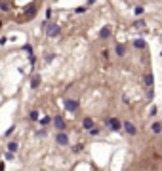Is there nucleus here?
<instances>
[{
    "label": "nucleus",
    "mask_w": 162,
    "mask_h": 171,
    "mask_svg": "<svg viewBox=\"0 0 162 171\" xmlns=\"http://www.w3.org/2000/svg\"><path fill=\"white\" fill-rule=\"evenodd\" d=\"M57 142L61 146H65V145H69V137H67V133H63V131H59L57 133Z\"/></svg>",
    "instance_id": "obj_5"
},
{
    "label": "nucleus",
    "mask_w": 162,
    "mask_h": 171,
    "mask_svg": "<svg viewBox=\"0 0 162 171\" xmlns=\"http://www.w3.org/2000/svg\"><path fill=\"white\" fill-rule=\"evenodd\" d=\"M29 118H31V120H38V112H36V110H33Z\"/></svg>",
    "instance_id": "obj_19"
},
{
    "label": "nucleus",
    "mask_w": 162,
    "mask_h": 171,
    "mask_svg": "<svg viewBox=\"0 0 162 171\" xmlns=\"http://www.w3.org/2000/svg\"><path fill=\"white\" fill-rule=\"evenodd\" d=\"M109 36H111V29H109V27H103L101 31H99V38L105 40V38H109Z\"/></svg>",
    "instance_id": "obj_8"
},
{
    "label": "nucleus",
    "mask_w": 162,
    "mask_h": 171,
    "mask_svg": "<svg viewBox=\"0 0 162 171\" xmlns=\"http://www.w3.org/2000/svg\"><path fill=\"white\" fill-rule=\"evenodd\" d=\"M40 80H42L40 74H34V76L31 78V88H33V89H36L38 86H40Z\"/></svg>",
    "instance_id": "obj_7"
},
{
    "label": "nucleus",
    "mask_w": 162,
    "mask_h": 171,
    "mask_svg": "<svg viewBox=\"0 0 162 171\" xmlns=\"http://www.w3.org/2000/svg\"><path fill=\"white\" fill-rule=\"evenodd\" d=\"M90 135H91V137H97V135H99V129H97V127H90Z\"/></svg>",
    "instance_id": "obj_14"
},
{
    "label": "nucleus",
    "mask_w": 162,
    "mask_h": 171,
    "mask_svg": "<svg viewBox=\"0 0 162 171\" xmlns=\"http://www.w3.org/2000/svg\"><path fill=\"white\" fill-rule=\"evenodd\" d=\"M145 84L147 88H153V74H145Z\"/></svg>",
    "instance_id": "obj_12"
},
{
    "label": "nucleus",
    "mask_w": 162,
    "mask_h": 171,
    "mask_svg": "<svg viewBox=\"0 0 162 171\" xmlns=\"http://www.w3.org/2000/svg\"><path fill=\"white\" fill-rule=\"evenodd\" d=\"M82 148H84V145H76V146L73 148V150H74V152H80V150H82Z\"/></svg>",
    "instance_id": "obj_22"
},
{
    "label": "nucleus",
    "mask_w": 162,
    "mask_h": 171,
    "mask_svg": "<svg viewBox=\"0 0 162 171\" xmlns=\"http://www.w3.org/2000/svg\"><path fill=\"white\" fill-rule=\"evenodd\" d=\"M94 2H97V0H88V4H94Z\"/></svg>",
    "instance_id": "obj_26"
},
{
    "label": "nucleus",
    "mask_w": 162,
    "mask_h": 171,
    "mask_svg": "<svg viewBox=\"0 0 162 171\" xmlns=\"http://www.w3.org/2000/svg\"><path fill=\"white\" fill-rule=\"evenodd\" d=\"M74 12H76V13H86V8H84V6H80V8H76Z\"/></svg>",
    "instance_id": "obj_20"
},
{
    "label": "nucleus",
    "mask_w": 162,
    "mask_h": 171,
    "mask_svg": "<svg viewBox=\"0 0 162 171\" xmlns=\"http://www.w3.org/2000/svg\"><path fill=\"white\" fill-rule=\"evenodd\" d=\"M53 124H55V127H57L59 131L65 129V120H63L61 116H55V118H53Z\"/></svg>",
    "instance_id": "obj_6"
},
{
    "label": "nucleus",
    "mask_w": 162,
    "mask_h": 171,
    "mask_svg": "<svg viewBox=\"0 0 162 171\" xmlns=\"http://www.w3.org/2000/svg\"><path fill=\"white\" fill-rule=\"evenodd\" d=\"M63 105H65V109L71 110V112H76V110H78V101H74V99H65V101H63Z\"/></svg>",
    "instance_id": "obj_2"
},
{
    "label": "nucleus",
    "mask_w": 162,
    "mask_h": 171,
    "mask_svg": "<svg viewBox=\"0 0 162 171\" xmlns=\"http://www.w3.org/2000/svg\"><path fill=\"white\" fill-rule=\"evenodd\" d=\"M160 146H162V145H160Z\"/></svg>",
    "instance_id": "obj_28"
},
{
    "label": "nucleus",
    "mask_w": 162,
    "mask_h": 171,
    "mask_svg": "<svg viewBox=\"0 0 162 171\" xmlns=\"http://www.w3.org/2000/svg\"><path fill=\"white\" fill-rule=\"evenodd\" d=\"M53 61V55H46V63H52Z\"/></svg>",
    "instance_id": "obj_25"
},
{
    "label": "nucleus",
    "mask_w": 162,
    "mask_h": 171,
    "mask_svg": "<svg viewBox=\"0 0 162 171\" xmlns=\"http://www.w3.org/2000/svg\"><path fill=\"white\" fill-rule=\"evenodd\" d=\"M34 13H36V10H34V6H33V8H29V12H27V17H31V15H34Z\"/></svg>",
    "instance_id": "obj_18"
},
{
    "label": "nucleus",
    "mask_w": 162,
    "mask_h": 171,
    "mask_svg": "<svg viewBox=\"0 0 162 171\" xmlns=\"http://www.w3.org/2000/svg\"><path fill=\"white\" fill-rule=\"evenodd\" d=\"M0 29H2V21H0Z\"/></svg>",
    "instance_id": "obj_27"
},
{
    "label": "nucleus",
    "mask_w": 162,
    "mask_h": 171,
    "mask_svg": "<svg viewBox=\"0 0 162 171\" xmlns=\"http://www.w3.org/2000/svg\"><path fill=\"white\" fill-rule=\"evenodd\" d=\"M122 127H124V131L128 133V135H136V133H137V129H136V126H133L132 122H128V120H126V122L122 124Z\"/></svg>",
    "instance_id": "obj_3"
},
{
    "label": "nucleus",
    "mask_w": 162,
    "mask_h": 171,
    "mask_svg": "<svg viewBox=\"0 0 162 171\" xmlns=\"http://www.w3.org/2000/svg\"><path fill=\"white\" fill-rule=\"evenodd\" d=\"M82 127H84V129H90V127H94V120H91V118H84Z\"/></svg>",
    "instance_id": "obj_9"
},
{
    "label": "nucleus",
    "mask_w": 162,
    "mask_h": 171,
    "mask_svg": "<svg viewBox=\"0 0 162 171\" xmlns=\"http://www.w3.org/2000/svg\"><path fill=\"white\" fill-rule=\"evenodd\" d=\"M136 25H137V27H145L147 23H145V21H143V19H139V21H137V23H136Z\"/></svg>",
    "instance_id": "obj_23"
},
{
    "label": "nucleus",
    "mask_w": 162,
    "mask_h": 171,
    "mask_svg": "<svg viewBox=\"0 0 162 171\" xmlns=\"http://www.w3.org/2000/svg\"><path fill=\"white\" fill-rule=\"evenodd\" d=\"M0 10H2V12H10V4L8 2H2V4H0Z\"/></svg>",
    "instance_id": "obj_16"
},
{
    "label": "nucleus",
    "mask_w": 162,
    "mask_h": 171,
    "mask_svg": "<svg viewBox=\"0 0 162 171\" xmlns=\"http://www.w3.org/2000/svg\"><path fill=\"white\" fill-rule=\"evenodd\" d=\"M124 53H126V48H124L122 44H118V46H116V55H124Z\"/></svg>",
    "instance_id": "obj_13"
},
{
    "label": "nucleus",
    "mask_w": 162,
    "mask_h": 171,
    "mask_svg": "<svg viewBox=\"0 0 162 171\" xmlns=\"http://www.w3.org/2000/svg\"><path fill=\"white\" fill-rule=\"evenodd\" d=\"M133 46H136L137 49H143V48H145V40H141V38H137L136 42H133Z\"/></svg>",
    "instance_id": "obj_11"
},
{
    "label": "nucleus",
    "mask_w": 162,
    "mask_h": 171,
    "mask_svg": "<svg viewBox=\"0 0 162 171\" xmlns=\"http://www.w3.org/2000/svg\"><path fill=\"white\" fill-rule=\"evenodd\" d=\"M48 36H50V38H53V36H57V34H59V25H48Z\"/></svg>",
    "instance_id": "obj_4"
},
{
    "label": "nucleus",
    "mask_w": 162,
    "mask_h": 171,
    "mask_svg": "<svg viewBox=\"0 0 162 171\" xmlns=\"http://www.w3.org/2000/svg\"><path fill=\"white\" fill-rule=\"evenodd\" d=\"M105 124H107L112 131H120V127H122V124L118 122L116 118H107V120H105Z\"/></svg>",
    "instance_id": "obj_1"
},
{
    "label": "nucleus",
    "mask_w": 162,
    "mask_h": 171,
    "mask_svg": "<svg viewBox=\"0 0 162 171\" xmlns=\"http://www.w3.org/2000/svg\"><path fill=\"white\" fill-rule=\"evenodd\" d=\"M143 12H145V10L141 8V6H137V8H136V10H133V13H136V15H137V17H139V15H143Z\"/></svg>",
    "instance_id": "obj_17"
},
{
    "label": "nucleus",
    "mask_w": 162,
    "mask_h": 171,
    "mask_svg": "<svg viewBox=\"0 0 162 171\" xmlns=\"http://www.w3.org/2000/svg\"><path fill=\"white\" fill-rule=\"evenodd\" d=\"M6 42H8V38H6V36H2V38H0V46H4Z\"/></svg>",
    "instance_id": "obj_24"
},
{
    "label": "nucleus",
    "mask_w": 162,
    "mask_h": 171,
    "mask_svg": "<svg viewBox=\"0 0 162 171\" xmlns=\"http://www.w3.org/2000/svg\"><path fill=\"white\" fill-rule=\"evenodd\" d=\"M151 129H153L154 133H160V131H162V124H160V122H154V124L151 126Z\"/></svg>",
    "instance_id": "obj_10"
},
{
    "label": "nucleus",
    "mask_w": 162,
    "mask_h": 171,
    "mask_svg": "<svg viewBox=\"0 0 162 171\" xmlns=\"http://www.w3.org/2000/svg\"><path fill=\"white\" fill-rule=\"evenodd\" d=\"M40 124H42V126H48V124H50V118H42Z\"/></svg>",
    "instance_id": "obj_21"
},
{
    "label": "nucleus",
    "mask_w": 162,
    "mask_h": 171,
    "mask_svg": "<svg viewBox=\"0 0 162 171\" xmlns=\"http://www.w3.org/2000/svg\"><path fill=\"white\" fill-rule=\"evenodd\" d=\"M8 150L10 152H16L17 150V142H10V145H8Z\"/></svg>",
    "instance_id": "obj_15"
}]
</instances>
